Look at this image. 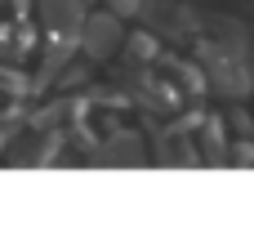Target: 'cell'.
<instances>
[{
    "mask_svg": "<svg viewBox=\"0 0 254 250\" xmlns=\"http://www.w3.org/2000/svg\"><path fill=\"white\" fill-rule=\"evenodd\" d=\"M201 63H205V81H210L219 94H228V98L250 94L254 72L246 67V54H223L219 45H201Z\"/></svg>",
    "mask_w": 254,
    "mask_h": 250,
    "instance_id": "7a4b0ae2",
    "label": "cell"
},
{
    "mask_svg": "<svg viewBox=\"0 0 254 250\" xmlns=\"http://www.w3.org/2000/svg\"><path fill=\"white\" fill-rule=\"evenodd\" d=\"M36 9V22L49 40H71L80 36V22H85V0H31Z\"/></svg>",
    "mask_w": 254,
    "mask_h": 250,
    "instance_id": "3957f363",
    "label": "cell"
},
{
    "mask_svg": "<svg viewBox=\"0 0 254 250\" xmlns=\"http://www.w3.org/2000/svg\"><path fill=\"white\" fill-rule=\"evenodd\" d=\"M125 45H129V54H134L138 63H152V58H156V40H152L147 31H134V36H125Z\"/></svg>",
    "mask_w": 254,
    "mask_h": 250,
    "instance_id": "277c9868",
    "label": "cell"
},
{
    "mask_svg": "<svg viewBox=\"0 0 254 250\" xmlns=\"http://www.w3.org/2000/svg\"><path fill=\"white\" fill-rule=\"evenodd\" d=\"M143 4L147 0H107V9L121 13V18H143Z\"/></svg>",
    "mask_w": 254,
    "mask_h": 250,
    "instance_id": "5b68a950",
    "label": "cell"
},
{
    "mask_svg": "<svg viewBox=\"0 0 254 250\" xmlns=\"http://www.w3.org/2000/svg\"><path fill=\"white\" fill-rule=\"evenodd\" d=\"M76 45H80V54H85L89 63H107V58L125 45V18H121V13H112V9L85 13Z\"/></svg>",
    "mask_w": 254,
    "mask_h": 250,
    "instance_id": "6da1fadb",
    "label": "cell"
}]
</instances>
